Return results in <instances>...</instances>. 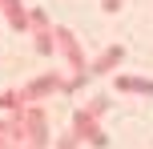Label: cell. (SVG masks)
<instances>
[{
    "label": "cell",
    "mask_w": 153,
    "mask_h": 149,
    "mask_svg": "<svg viewBox=\"0 0 153 149\" xmlns=\"http://www.w3.org/2000/svg\"><path fill=\"white\" fill-rule=\"evenodd\" d=\"M32 44H36L40 56H53V53H56V44H53V24H48V28H32Z\"/></svg>",
    "instance_id": "8"
},
{
    "label": "cell",
    "mask_w": 153,
    "mask_h": 149,
    "mask_svg": "<svg viewBox=\"0 0 153 149\" xmlns=\"http://www.w3.org/2000/svg\"><path fill=\"white\" fill-rule=\"evenodd\" d=\"M12 149H32V145H12Z\"/></svg>",
    "instance_id": "14"
},
{
    "label": "cell",
    "mask_w": 153,
    "mask_h": 149,
    "mask_svg": "<svg viewBox=\"0 0 153 149\" xmlns=\"http://www.w3.org/2000/svg\"><path fill=\"white\" fill-rule=\"evenodd\" d=\"M61 93V73H40V77H32L24 89H16V97H20V105H32V101H45V97Z\"/></svg>",
    "instance_id": "3"
},
{
    "label": "cell",
    "mask_w": 153,
    "mask_h": 149,
    "mask_svg": "<svg viewBox=\"0 0 153 149\" xmlns=\"http://www.w3.org/2000/svg\"><path fill=\"white\" fill-rule=\"evenodd\" d=\"M73 133H76V141H89L93 149H105V145H109L105 129L97 125V117H93L89 109H76V113H73Z\"/></svg>",
    "instance_id": "4"
},
{
    "label": "cell",
    "mask_w": 153,
    "mask_h": 149,
    "mask_svg": "<svg viewBox=\"0 0 153 149\" xmlns=\"http://www.w3.org/2000/svg\"><path fill=\"white\" fill-rule=\"evenodd\" d=\"M76 145H81V141H76V133H65L61 141H56V149H76Z\"/></svg>",
    "instance_id": "13"
},
{
    "label": "cell",
    "mask_w": 153,
    "mask_h": 149,
    "mask_svg": "<svg viewBox=\"0 0 153 149\" xmlns=\"http://www.w3.org/2000/svg\"><path fill=\"white\" fill-rule=\"evenodd\" d=\"M0 12H4L12 32H28V8H24V0H0Z\"/></svg>",
    "instance_id": "6"
},
{
    "label": "cell",
    "mask_w": 153,
    "mask_h": 149,
    "mask_svg": "<svg viewBox=\"0 0 153 149\" xmlns=\"http://www.w3.org/2000/svg\"><path fill=\"white\" fill-rule=\"evenodd\" d=\"M85 109H89V113H93V117H101V113H105V109H109V97H93V101H89V105H85Z\"/></svg>",
    "instance_id": "11"
},
{
    "label": "cell",
    "mask_w": 153,
    "mask_h": 149,
    "mask_svg": "<svg viewBox=\"0 0 153 149\" xmlns=\"http://www.w3.org/2000/svg\"><path fill=\"white\" fill-rule=\"evenodd\" d=\"M16 105H20V97H16V89H8V93H0V113H12Z\"/></svg>",
    "instance_id": "10"
},
{
    "label": "cell",
    "mask_w": 153,
    "mask_h": 149,
    "mask_svg": "<svg viewBox=\"0 0 153 149\" xmlns=\"http://www.w3.org/2000/svg\"><path fill=\"white\" fill-rule=\"evenodd\" d=\"M121 61H125V44H109L105 53H101L97 61L89 64V77H105V73H113Z\"/></svg>",
    "instance_id": "5"
},
{
    "label": "cell",
    "mask_w": 153,
    "mask_h": 149,
    "mask_svg": "<svg viewBox=\"0 0 153 149\" xmlns=\"http://www.w3.org/2000/svg\"><path fill=\"white\" fill-rule=\"evenodd\" d=\"M53 44H56V53L65 56V64L73 69V77H89V56H85L81 40L73 36V28L56 24V28H53Z\"/></svg>",
    "instance_id": "2"
},
{
    "label": "cell",
    "mask_w": 153,
    "mask_h": 149,
    "mask_svg": "<svg viewBox=\"0 0 153 149\" xmlns=\"http://www.w3.org/2000/svg\"><path fill=\"white\" fill-rule=\"evenodd\" d=\"M121 4H125V0H101V8H105V16H117V12H121Z\"/></svg>",
    "instance_id": "12"
},
{
    "label": "cell",
    "mask_w": 153,
    "mask_h": 149,
    "mask_svg": "<svg viewBox=\"0 0 153 149\" xmlns=\"http://www.w3.org/2000/svg\"><path fill=\"white\" fill-rule=\"evenodd\" d=\"M0 149H12V117H0Z\"/></svg>",
    "instance_id": "9"
},
{
    "label": "cell",
    "mask_w": 153,
    "mask_h": 149,
    "mask_svg": "<svg viewBox=\"0 0 153 149\" xmlns=\"http://www.w3.org/2000/svg\"><path fill=\"white\" fill-rule=\"evenodd\" d=\"M16 121H20V145L48 149V117H45V109H40V101L16 105Z\"/></svg>",
    "instance_id": "1"
},
{
    "label": "cell",
    "mask_w": 153,
    "mask_h": 149,
    "mask_svg": "<svg viewBox=\"0 0 153 149\" xmlns=\"http://www.w3.org/2000/svg\"><path fill=\"white\" fill-rule=\"evenodd\" d=\"M113 89L133 93V97H153V81H149V77H129V73H121V77L113 81Z\"/></svg>",
    "instance_id": "7"
}]
</instances>
